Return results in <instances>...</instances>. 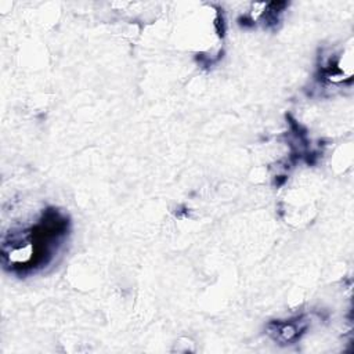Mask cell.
<instances>
[{
  "mask_svg": "<svg viewBox=\"0 0 354 354\" xmlns=\"http://www.w3.org/2000/svg\"><path fill=\"white\" fill-rule=\"evenodd\" d=\"M68 224L62 213L48 209L36 224L10 231L3 239L4 267L10 271L25 274L46 266L68 234Z\"/></svg>",
  "mask_w": 354,
  "mask_h": 354,
  "instance_id": "obj_1",
  "label": "cell"
},
{
  "mask_svg": "<svg viewBox=\"0 0 354 354\" xmlns=\"http://www.w3.org/2000/svg\"><path fill=\"white\" fill-rule=\"evenodd\" d=\"M268 335L281 343H290L295 342L296 339H299L301 330H304V325H301V322H296V321H277V322H271L268 324Z\"/></svg>",
  "mask_w": 354,
  "mask_h": 354,
  "instance_id": "obj_2",
  "label": "cell"
}]
</instances>
